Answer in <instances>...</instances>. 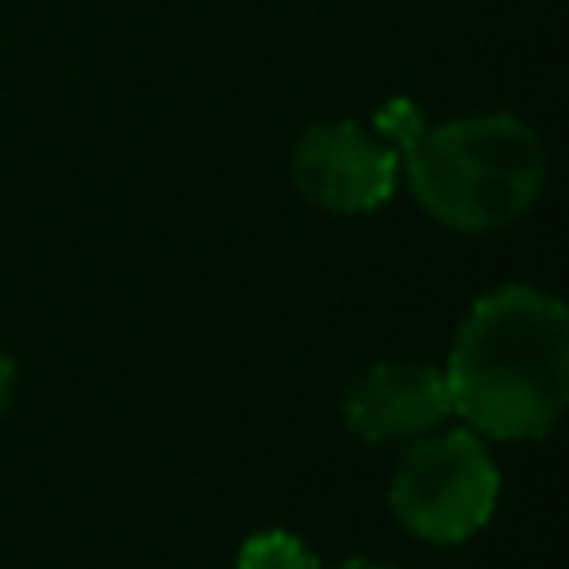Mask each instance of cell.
Wrapping results in <instances>:
<instances>
[{
  "mask_svg": "<svg viewBox=\"0 0 569 569\" xmlns=\"http://www.w3.org/2000/svg\"><path fill=\"white\" fill-rule=\"evenodd\" d=\"M445 387L476 436H547L569 409V307L533 284L489 289L453 333Z\"/></svg>",
  "mask_w": 569,
  "mask_h": 569,
  "instance_id": "6da1fadb",
  "label": "cell"
},
{
  "mask_svg": "<svg viewBox=\"0 0 569 569\" xmlns=\"http://www.w3.org/2000/svg\"><path fill=\"white\" fill-rule=\"evenodd\" d=\"M400 169L413 200L453 231L485 236L516 222L542 191L547 156L538 133L507 111H476L453 116L422 129L405 111Z\"/></svg>",
  "mask_w": 569,
  "mask_h": 569,
  "instance_id": "7a4b0ae2",
  "label": "cell"
},
{
  "mask_svg": "<svg viewBox=\"0 0 569 569\" xmlns=\"http://www.w3.org/2000/svg\"><path fill=\"white\" fill-rule=\"evenodd\" d=\"M498 467L485 440L471 427L427 431L418 436L396 476H391V511L422 542H467L498 507Z\"/></svg>",
  "mask_w": 569,
  "mask_h": 569,
  "instance_id": "3957f363",
  "label": "cell"
},
{
  "mask_svg": "<svg viewBox=\"0 0 569 569\" xmlns=\"http://www.w3.org/2000/svg\"><path fill=\"white\" fill-rule=\"evenodd\" d=\"M289 178L302 200L329 213H369L391 200L400 182V151L356 120H333L298 138Z\"/></svg>",
  "mask_w": 569,
  "mask_h": 569,
  "instance_id": "277c9868",
  "label": "cell"
},
{
  "mask_svg": "<svg viewBox=\"0 0 569 569\" xmlns=\"http://www.w3.org/2000/svg\"><path fill=\"white\" fill-rule=\"evenodd\" d=\"M453 413L445 369L418 360H378L342 391L347 427L369 445L418 440Z\"/></svg>",
  "mask_w": 569,
  "mask_h": 569,
  "instance_id": "5b68a950",
  "label": "cell"
},
{
  "mask_svg": "<svg viewBox=\"0 0 569 569\" xmlns=\"http://www.w3.org/2000/svg\"><path fill=\"white\" fill-rule=\"evenodd\" d=\"M236 569H320L316 556L307 551V542L298 533L284 529H262L253 538H244Z\"/></svg>",
  "mask_w": 569,
  "mask_h": 569,
  "instance_id": "8992f818",
  "label": "cell"
},
{
  "mask_svg": "<svg viewBox=\"0 0 569 569\" xmlns=\"http://www.w3.org/2000/svg\"><path fill=\"white\" fill-rule=\"evenodd\" d=\"M13 378H18V369H13V360L0 351V418H4V409H9V396H13Z\"/></svg>",
  "mask_w": 569,
  "mask_h": 569,
  "instance_id": "52a82bcc",
  "label": "cell"
},
{
  "mask_svg": "<svg viewBox=\"0 0 569 569\" xmlns=\"http://www.w3.org/2000/svg\"><path fill=\"white\" fill-rule=\"evenodd\" d=\"M338 569H396V565H382V560H342Z\"/></svg>",
  "mask_w": 569,
  "mask_h": 569,
  "instance_id": "ba28073f",
  "label": "cell"
}]
</instances>
